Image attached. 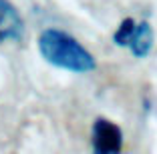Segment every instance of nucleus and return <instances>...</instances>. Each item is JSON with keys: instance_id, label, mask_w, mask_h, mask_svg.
Returning <instances> with one entry per match:
<instances>
[{"instance_id": "obj_1", "label": "nucleus", "mask_w": 157, "mask_h": 154, "mask_svg": "<svg viewBox=\"0 0 157 154\" xmlns=\"http://www.w3.org/2000/svg\"><path fill=\"white\" fill-rule=\"evenodd\" d=\"M38 52L51 66L73 74H89L97 68L95 56L75 36L59 28H46L38 36Z\"/></svg>"}, {"instance_id": "obj_2", "label": "nucleus", "mask_w": 157, "mask_h": 154, "mask_svg": "<svg viewBox=\"0 0 157 154\" xmlns=\"http://www.w3.org/2000/svg\"><path fill=\"white\" fill-rule=\"evenodd\" d=\"M91 146L95 154H119L123 150V130L109 118H97L91 128Z\"/></svg>"}, {"instance_id": "obj_3", "label": "nucleus", "mask_w": 157, "mask_h": 154, "mask_svg": "<svg viewBox=\"0 0 157 154\" xmlns=\"http://www.w3.org/2000/svg\"><path fill=\"white\" fill-rule=\"evenodd\" d=\"M24 36V20L10 0H0V44L20 42Z\"/></svg>"}, {"instance_id": "obj_4", "label": "nucleus", "mask_w": 157, "mask_h": 154, "mask_svg": "<svg viewBox=\"0 0 157 154\" xmlns=\"http://www.w3.org/2000/svg\"><path fill=\"white\" fill-rule=\"evenodd\" d=\"M153 44H155V34H153L151 24L145 22V20L137 22L133 36H131V40H129V46H127V48L131 50V54H133L135 58H145V56L151 54Z\"/></svg>"}, {"instance_id": "obj_5", "label": "nucleus", "mask_w": 157, "mask_h": 154, "mask_svg": "<svg viewBox=\"0 0 157 154\" xmlns=\"http://www.w3.org/2000/svg\"><path fill=\"white\" fill-rule=\"evenodd\" d=\"M135 26H137V22L133 18H123L121 24L117 26L115 34H113V42L117 46H129V40L135 32Z\"/></svg>"}]
</instances>
